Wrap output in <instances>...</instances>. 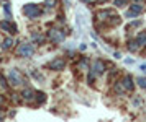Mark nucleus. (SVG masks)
I'll return each instance as SVG.
<instances>
[{"instance_id": "nucleus-6", "label": "nucleus", "mask_w": 146, "mask_h": 122, "mask_svg": "<svg viewBox=\"0 0 146 122\" xmlns=\"http://www.w3.org/2000/svg\"><path fill=\"white\" fill-rule=\"evenodd\" d=\"M139 13H143V5L135 3V5H130V8L126 10V16L128 18H136Z\"/></svg>"}, {"instance_id": "nucleus-2", "label": "nucleus", "mask_w": 146, "mask_h": 122, "mask_svg": "<svg viewBox=\"0 0 146 122\" xmlns=\"http://www.w3.org/2000/svg\"><path fill=\"white\" fill-rule=\"evenodd\" d=\"M23 13L28 18H38L41 15V8L38 5H35V3H28V5L23 7Z\"/></svg>"}, {"instance_id": "nucleus-11", "label": "nucleus", "mask_w": 146, "mask_h": 122, "mask_svg": "<svg viewBox=\"0 0 146 122\" xmlns=\"http://www.w3.org/2000/svg\"><path fill=\"white\" fill-rule=\"evenodd\" d=\"M136 42L139 44V47L146 46V33H139L138 36H136Z\"/></svg>"}, {"instance_id": "nucleus-20", "label": "nucleus", "mask_w": 146, "mask_h": 122, "mask_svg": "<svg viewBox=\"0 0 146 122\" xmlns=\"http://www.w3.org/2000/svg\"><path fill=\"white\" fill-rule=\"evenodd\" d=\"M33 39L38 42H43V36H40V34H33Z\"/></svg>"}, {"instance_id": "nucleus-23", "label": "nucleus", "mask_w": 146, "mask_h": 122, "mask_svg": "<svg viewBox=\"0 0 146 122\" xmlns=\"http://www.w3.org/2000/svg\"><path fill=\"white\" fill-rule=\"evenodd\" d=\"M136 2H139V0H136Z\"/></svg>"}, {"instance_id": "nucleus-4", "label": "nucleus", "mask_w": 146, "mask_h": 122, "mask_svg": "<svg viewBox=\"0 0 146 122\" xmlns=\"http://www.w3.org/2000/svg\"><path fill=\"white\" fill-rule=\"evenodd\" d=\"M48 36H49V39H51L53 42H56V44H59V42L64 41V31H59V29H49Z\"/></svg>"}, {"instance_id": "nucleus-12", "label": "nucleus", "mask_w": 146, "mask_h": 122, "mask_svg": "<svg viewBox=\"0 0 146 122\" xmlns=\"http://www.w3.org/2000/svg\"><path fill=\"white\" fill-rule=\"evenodd\" d=\"M138 47H139V44L136 42V39H135V41H130V42H128V49H130L131 52H136V51H138Z\"/></svg>"}, {"instance_id": "nucleus-9", "label": "nucleus", "mask_w": 146, "mask_h": 122, "mask_svg": "<svg viewBox=\"0 0 146 122\" xmlns=\"http://www.w3.org/2000/svg\"><path fill=\"white\" fill-rule=\"evenodd\" d=\"M21 96H23V99H25V101H31L33 98H36V93H35L33 90H28V88H27V90L21 93Z\"/></svg>"}, {"instance_id": "nucleus-19", "label": "nucleus", "mask_w": 146, "mask_h": 122, "mask_svg": "<svg viewBox=\"0 0 146 122\" xmlns=\"http://www.w3.org/2000/svg\"><path fill=\"white\" fill-rule=\"evenodd\" d=\"M139 25H141V21H133V23L128 25V29H130V28H136V26H139Z\"/></svg>"}, {"instance_id": "nucleus-15", "label": "nucleus", "mask_w": 146, "mask_h": 122, "mask_svg": "<svg viewBox=\"0 0 146 122\" xmlns=\"http://www.w3.org/2000/svg\"><path fill=\"white\" fill-rule=\"evenodd\" d=\"M54 3H56V0H46V2H44V7H46V8H53Z\"/></svg>"}, {"instance_id": "nucleus-22", "label": "nucleus", "mask_w": 146, "mask_h": 122, "mask_svg": "<svg viewBox=\"0 0 146 122\" xmlns=\"http://www.w3.org/2000/svg\"><path fill=\"white\" fill-rule=\"evenodd\" d=\"M0 122H2V117H0Z\"/></svg>"}, {"instance_id": "nucleus-16", "label": "nucleus", "mask_w": 146, "mask_h": 122, "mask_svg": "<svg viewBox=\"0 0 146 122\" xmlns=\"http://www.w3.org/2000/svg\"><path fill=\"white\" fill-rule=\"evenodd\" d=\"M3 10H5L7 18H12V15H10V5H8V3H5V5H3Z\"/></svg>"}, {"instance_id": "nucleus-3", "label": "nucleus", "mask_w": 146, "mask_h": 122, "mask_svg": "<svg viewBox=\"0 0 146 122\" xmlns=\"http://www.w3.org/2000/svg\"><path fill=\"white\" fill-rule=\"evenodd\" d=\"M33 52H35L33 44H28V42H21L17 49V54L20 57H30V55H33Z\"/></svg>"}, {"instance_id": "nucleus-7", "label": "nucleus", "mask_w": 146, "mask_h": 122, "mask_svg": "<svg viewBox=\"0 0 146 122\" xmlns=\"http://www.w3.org/2000/svg\"><path fill=\"white\" fill-rule=\"evenodd\" d=\"M64 65H66V62H64V59H54L53 62L49 64V67H51V70H64Z\"/></svg>"}, {"instance_id": "nucleus-8", "label": "nucleus", "mask_w": 146, "mask_h": 122, "mask_svg": "<svg viewBox=\"0 0 146 122\" xmlns=\"http://www.w3.org/2000/svg\"><path fill=\"white\" fill-rule=\"evenodd\" d=\"M0 28L5 29L7 33H10V34H15L17 33V26L12 25V21H0Z\"/></svg>"}, {"instance_id": "nucleus-10", "label": "nucleus", "mask_w": 146, "mask_h": 122, "mask_svg": "<svg viewBox=\"0 0 146 122\" xmlns=\"http://www.w3.org/2000/svg\"><path fill=\"white\" fill-rule=\"evenodd\" d=\"M94 73H104V70H105V65H104V62L102 60H97L95 64H94Z\"/></svg>"}, {"instance_id": "nucleus-17", "label": "nucleus", "mask_w": 146, "mask_h": 122, "mask_svg": "<svg viewBox=\"0 0 146 122\" xmlns=\"http://www.w3.org/2000/svg\"><path fill=\"white\" fill-rule=\"evenodd\" d=\"M128 3V0H115V5L117 7H125Z\"/></svg>"}, {"instance_id": "nucleus-14", "label": "nucleus", "mask_w": 146, "mask_h": 122, "mask_svg": "<svg viewBox=\"0 0 146 122\" xmlns=\"http://www.w3.org/2000/svg\"><path fill=\"white\" fill-rule=\"evenodd\" d=\"M12 46H13V39H12V38H7L5 41H3V46H2V47H3V49H10Z\"/></svg>"}, {"instance_id": "nucleus-1", "label": "nucleus", "mask_w": 146, "mask_h": 122, "mask_svg": "<svg viewBox=\"0 0 146 122\" xmlns=\"http://www.w3.org/2000/svg\"><path fill=\"white\" fill-rule=\"evenodd\" d=\"M8 82H10L12 85H15V86L27 83V82H25V77H23V75H21L18 70H15V69L8 72Z\"/></svg>"}, {"instance_id": "nucleus-21", "label": "nucleus", "mask_w": 146, "mask_h": 122, "mask_svg": "<svg viewBox=\"0 0 146 122\" xmlns=\"http://www.w3.org/2000/svg\"><path fill=\"white\" fill-rule=\"evenodd\" d=\"M2 103H3V98L0 96V104H2Z\"/></svg>"}, {"instance_id": "nucleus-5", "label": "nucleus", "mask_w": 146, "mask_h": 122, "mask_svg": "<svg viewBox=\"0 0 146 122\" xmlns=\"http://www.w3.org/2000/svg\"><path fill=\"white\" fill-rule=\"evenodd\" d=\"M118 90L120 91H131L133 90V78L130 77V75L123 77V80H121L120 85H118Z\"/></svg>"}, {"instance_id": "nucleus-18", "label": "nucleus", "mask_w": 146, "mask_h": 122, "mask_svg": "<svg viewBox=\"0 0 146 122\" xmlns=\"http://www.w3.org/2000/svg\"><path fill=\"white\" fill-rule=\"evenodd\" d=\"M138 83H139V86H141V88H146V78H138Z\"/></svg>"}, {"instance_id": "nucleus-13", "label": "nucleus", "mask_w": 146, "mask_h": 122, "mask_svg": "<svg viewBox=\"0 0 146 122\" xmlns=\"http://www.w3.org/2000/svg\"><path fill=\"white\" fill-rule=\"evenodd\" d=\"M36 101H38V104H43L46 101V95L41 93V91H38V93H36Z\"/></svg>"}]
</instances>
